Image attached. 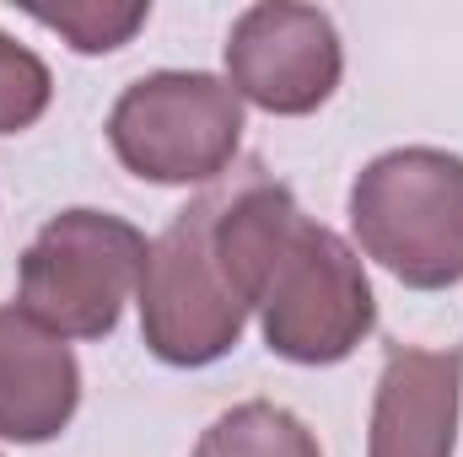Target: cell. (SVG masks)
Segmentation results:
<instances>
[{"label":"cell","instance_id":"6da1fadb","mask_svg":"<svg viewBox=\"0 0 463 457\" xmlns=\"http://www.w3.org/2000/svg\"><path fill=\"white\" fill-rule=\"evenodd\" d=\"M222 247L259 312L269 355L291 366H340L372 334V280L340 231L307 221L297 194L259 162L222 183Z\"/></svg>","mask_w":463,"mask_h":457},{"label":"cell","instance_id":"7a4b0ae2","mask_svg":"<svg viewBox=\"0 0 463 457\" xmlns=\"http://www.w3.org/2000/svg\"><path fill=\"white\" fill-rule=\"evenodd\" d=\"M222 183H211L189 210L146 247L140 269V340L167 366H211L248 329V291L222 247Z\"/></svg>","mask_w":463,"mask_h":457},{"label":"cell","instance_id":"3957f363","mask_svg":"<svg viewBox=\"0 0 463 457\" xmlns=\"http://www.w3.org/2000/svg\"><path fill=\"white\" fill-rule=\"evenodd\" d=\"M350 227L410 291H448L463 280V156L437 145H399L372 156L350 183Z\"/></svg>","mask_w":463,"mask_h":457},{"label":"cell","instance_id":"277c9868","mask_svg":"<svg viewBox=\"0 0 463 457\" xmlns=\"http://www.w3.org/2000/svg\"><path fill=\"white\" fill-rule=\"evenodd\" d=\"M146 237L109 210H60L27 242L16 307L60 340H109L140 291Z\"/></svg>","mask_w":463,"mask_h":457},{"label":"cell","instance_id":"5b68a950","mask_svg":"<svg viewBox=\"0 0 463 457\" xmlns=\"http://www.w3.org/2000/svg\"><path fill=\"white\" fill-rule=\"evenodd\" d=\"M109 145L140 183H216L242 145V98L205 70H151L118 92Z\"/></svg>","mask_w":463,"mask_h":457},{"label":"cell","instance_id":"8992f818","mask_svg":"<svg viewBox=\"0 0 463 457\" xmlns=\"http://www.w3.org/2000/svg\"><path fill=\"white\" fill-rule=\"evenodd\" d=\"M345 70L335 16L318 5L264 0L248 5L227 33V87L280 118L318 114Z\"/></svg>","mask_w":463,"mask_h":457},{"label":"cell","instance_id":"52a82bcc","mask_svg":"<svg viewBox=\"0 0 463 457\" xmlns=\"http://www.w3.org/2000/svg\"><path fill=\"white\" fill-rule=\"evenodd\" d=\"M463 415V350L388 344L366 457H453Z\"/></svg>","mask_w":463,"mask_h":457},{"label":"cell","instance_id":"ba28073f","mask_svg":"<svg viewBox=\"0 0 463 457\" xmlns=\"http://www.w3.org/2000/svg\"><path fill=\"white\" fill-rule=\"evenodd\" d=\"M81 409L76 350L33 323L22 307H0V442H54Z\"/></svg>","mask_w":463,"mask_h":457},{"label":"cell","instance_id":"9c48e42d","mask_svg":"<svg viewBox=\"0 0 463 457\" xmlns=\"http://www.w3.org/2000/svg\"><path fill=\"white\" fill-rule=\"evenodd\" d=\"M189 457H324V452L291 409L253 398V404H237L227 415H216L200 431Z\"/></svg>","mask_w":463,"mask_h":457},{"label":"cell","instance_id":"30bf717a","mask_svg":"<svg viewBox=\"0 0 463 457\" xmlns=\"http://www.w3.org/2000/svg\"><path fill=\"white\" fill-rule=\"evenodd\" d=\"M27 16L43 22L49 33H60L76 54H109V49L129 43L146 27L151 5H109V0L98 5V0H81V5H33Z\"/></svg>","mask_w":463,"mask_h":457},{"label":"cell","instance_id":"8fae6325","mask_svg":"<svg viewBox=\"0 0 463 457\" xmlns=\"http://www.w3.org/2000/svg\"><path fill=\"white\" fill-rule=\"evenodd\" d=\"M49 98H54L49 65L27 43H16L11 33H0V135L33 129L49 114Z\"/></svg>","mask_w":463,"mask_h":457}]
</instances>
